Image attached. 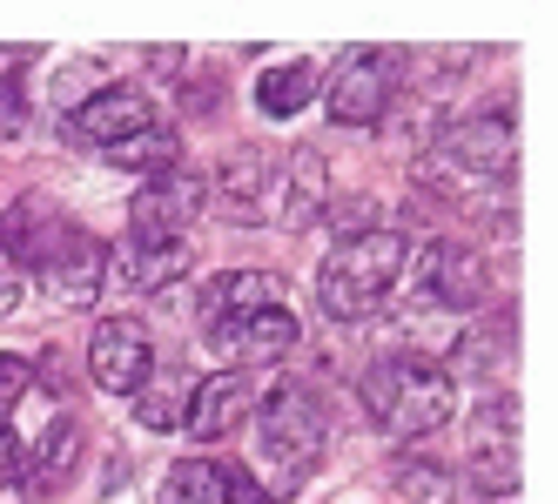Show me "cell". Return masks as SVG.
I'll return each mask as SVG.
<instances>
[{"instance_id": "1", "label": "cell", "mask_w": 558, "mask_h": 504, "mask_svg": "<svg viewBox=\"0 0 558 504\" xmlns=\"http://www.w3.org/2000/svg\"><path fill=\"white\" fill-rule=\"evenodd\" d=\"M250 410H256V464H263V484H269L263 497H296L316 478L324 444H330L324 397L303 377H276Z\"/></svg>"}, {"instance_id": "2", "label": "cell", "mask_w": 558, "mask_h": 504, "mask_svg": "<svg viewBox=\"0 0 558 504\" xmlns=\"http://www.w3.org/2000/svg\"><path fill=\"white\" fill-rule=\"evenodd\" d=\"M404 269H411L404 229H356L316 269V303H324L330 323H364L390 303V290L404 283Z\"/></svg>"}, {"instance_id": "3", "label": "cell", "mask_w": 558, "mask_h": 504, "mask_svg": "<svg viewBox=\"0 0 558 504\" xmlns=\"http://www.w3.org/2000/svg\"><path fill=\"white\" fill-rule=\"evenodd\" d=\"M364 404H371V423L384 438L397 444H417L430 431H445L451 410H458V391H451V370L445 364H430L417 351H390L364 370Z\"/></svg>"}, {"instance_id": "4", "label": "cell", "mask_w": 558, "mask_h": 504, "mask_svg": "<svg viewBox=\"0 0 558 504\" xmlns=\"http://www.w3.org/2000/svg\"><path fill=\"white\" fill-rule=\"evenodd\" d=\"M34 276L61 309H88L108 290V243H95L88 229L54 222L41 243H34Z\"/></svg>"}, {"instance_id": "5", "label": "cell", "mask_w": 558, "mask_h": 504, "mask_svg": "<svg viewBox=\"0 0 558 504\" xmlns=\"http://www.w3.org/2000/svg\"><path fill=\"white\" fill-rule=\"evenodd\" d=\"M316 95L330 101V122H337V128H377L384 114H390L397 82H390V61H384L377 48H350Z\"/></svg>"}, {"instance_id": "6", "label": "cell", "mask_w": 558, "mask_h": 504, "mask_svg": "<svg viewBox=\"0 0 558 504\" xmlns=\"http://www.w3.org/2000/svg\"><path fill=\"white\" fill-rule=\"evenodd\" d=\"M404 276H417V303L424 309H477L492 296V269L477 249L464 243H424V256L411 249V269Z\"/></svg>"}, {"instance_id": "7", "label": "cell", "mask_w": 558, "mask_h": 504, "mask_svg": "<svg viewBox=\"0 0 558 504\" xmlns=\"http://www.w3.org/2000/svg\"><path fill=\"white\" fill-rule=\"evenodd\" d=\"M209 209V182L203 175H189V169H162V175H148L135 188V202H129V236L142 243H169L182 236V229Z\"/></svg>"}, {"instance_id": "8", "label": "cell", "mask_w": 558, "mask_h": 504, "mask_svg": "<svg viewBox=\"0 0 558 504\" xmlns=\"http://www.w3.org/2000/svg\"><path fill=\"white\" fill-rule=\"evenodd\" d=\"M142 128H155V101L142 95V88H101V95H88V101H74L68 114H61V142H74V148H122L129 135H142Z\"/></svg>"}, {"instance_id": "9", "label": "cell", "mask_w": 558, "mask_h": 504, "mask_svg": "<svg viewBox=\"0 0 558 504\" xmlns=\"http://www.w3.org/2000/svg\"><path fill=\"white\" fill-rule=\"evenodd\" d=\"M155 370V336L142 317H101L88 336V377L114 397H135Z\"/></svg>"}, {"instance_id": "10", "label": "cell", "mask_w": 558, "mask_h": 504, "mask_svg": "<svg viewBox=\"0 0 558 504\" xmlns=\"http://www.w3.org/2000/svg\"><path fill=\"white\" fill-rule=\"evenodd\" d=\"M303 343V323L290 317V303L276 309H250V317H222L209 323V351L235 370V364H283Z\"/></svg>"}, {"instance_id": "11", "label": "cell", "mask_w": 558, "mask_h": 504, "mask_svg": "<svg viewBox=\"0 0 558 504\" xmlns=\"http://www.w3.org/2000/svg\"><path fill=\"white\" fill-rule=\"evenodd\" d=\"M471 478L498 484V497L518 491V397H485L471 417Z\"/></svg>"}, {"instance_id": "12", "label": "cell", "mask_w": 558, "mask_h": 504, "mask_svg": "<svg viewBox=\"0 0 558 504\" xmlns=\"http://www.w3.org/2000/svg\"><path fill=\"white\" fill-rule=\"evenodd\" d=\"M445 148H451L458 169H471V175H505V182H511V162H518L511 101H505V108H477V114H464V122H451Z\"/></svg>"}, {"instance_id": "13", "label": "cell", "mask_w": 558, "mask_h": 504, "mask_svg": "<svg viewBox=\"0 0 558 504\" xmlns=\"http://www.w3.org/2000/svg\"><path fill=\"white\" fill-rule=\"evenodd\" d=\"M229 222H276V155L263 148H235L222 175H216V196H209Z\"/></svg>"}, {"instance_id": "14", "label": "cell", "mask_w": 558, "mask_h": 504, "mask_svg": "<svg viewBox=\"0 0 558 504\" xmlns=\"http://www.w3.org/2000/svg\"><path fill=\"white\" fill-rule=\"evenodd\" d=\"M330 209V162L316 148H290L276 162V222L283 229H310Z\"/></svg>"}, {"instance_id": "15", "label": "cell", "mask_w": 558, "mask_h": 504, "mask_svg": "<svg viewBox=\"0 0 558 504\" xmlns=\"http://www.w3.org/2000/svg\"><path fill=\"white\" fill-rule=\"evenodd\" d=\"M250 404H256L250 377H243V370H216V377H203V383L189 391V417H182V431H189V438H203V444H222L235 423L250 417Z\"/></svg>"}, {"instance_id": "16", "label": "cell", "mask_w": 558, "mask_h": 504, "mask_svg": "<svg viewBox=\"0 0 558 504\" xmlns=\"http://www.w3.org/2000/svg\"><path fill=\"white\" fill-rule=\"evenodd\" d=\"M189 243L182 236H169V243H142V236H129V243H114V256H108V276H114V290H129V296H155V290H169L182 269H189Z\"/></svg>"}, {"instance_id": "17", "label": "cell", "mask_w": 558, "mask_h": 504, "mask_svg": "<svg viewBox=\"0 0 558 504\" xmlns=\"http://www.w3.org/2000/svg\"><path fill=\"white\" fill-rule=\"evenodd\" d=\"M74 464H82V423H74V417H54V423H48V438L27 451L21 491H27V497H54V491L74 478Z\"/></svg>"}, {"instance_id": "18", "label": "cell", "mask_w": 558, "mask_h": 504, "mask_svg": "<svg viewBox=\"0 0 558 504\" xmlns=\"http://www.w3.org/2000/svg\"><path fill=\"white\" fill-rule=\"evenodd\" d=\"M290 290L283 276H269V269H229V276H216L203 290V330L222 323V317H250V309H276Z\"/></svg>"}, {"instance_id": "19", "label": "cell", "mask_w": 558, "mask_h": 504, "mask_svg": "<svg viewBox=\"0 0 558 504\" xmlns=\"http://www.w3.org/2000/svg\"><path fill=\"white\" fill-rule=\"evenodd\" d=\"M189 391H195V383L169 364H155L148 370V383H142V391H135V423H142V431H182V417H189Z\"/></svg>"}, {"instance_id": "20", "label": "cell", "mask_w": 558, "mask_h": 504, "mask_svg": "<svg viewBox=\"0 0 558 504\" xmlns=\"http://www.w3.org/2000/svg\"><path fill=\"white\" fill-rule=\"evenodd\" d=\"M316 88H324L316 61H283V67H269L256 82V108L269 114V122H290V114H303L316 101Z\"/></svg>"}, {"instance_id": "21", "label": "cell", "mask_w": 558, "mask_h": 504, "mask_svg": "<svg viewBox=\"0 0 558 504\" xmlns=\"http://www.w3.org/2000/svg\"><path fill=\"white\" fill-rule=\"evenodd\" d=\"M162 504H229V464L182 457L169 471V484H162Z\"/></svg>"}, {"instance_id": "22", "label": "cell", "mask_w": 558, "mask_h": 504, "mask_svg": "<svg viewBox=\"0 0 558 504\" xmlns=\"http://www.w3.org/2000/svg\"><path fill=\"white\" fill-rule=\"evenodd\" d=\"M175 155H182V135H169L162 122H155V128L129 135L122 148H108V162H114V169H142V175H162V169H175Z\"/></svg>"}, {"instance_id": "23", "label": "cell", "mask_w": 558, "mask_h": 504, "mask_svg": "<svg viewBox=\"0 0 558 504\" xmlns=\"http://www.w3.org/2000/svg\"><path fill=\"white\" fill-rule=\"evenodd\" d=\"M34 391V364L27 357H8V351H0V423H8L14 417V404Z\"/></svg>"}, {"instance_id": "24", "label": "cell", "mask_w": 558, "mask_h": 504, "mask_svg": "<svg viewBox=\"0 0 558 504\" xmlns=\"http://www.w3.org/2000/svg\"><path fill=\"white\" fill-rule=\"evenodd\" d=\"M21 471H27V444L14 438V423H0V491H21Z\"/></svg>"}, {"instance_id": "25", "label": "cell", "mask_w": 558, "mask_h": 504, "mask_svg": "<svg viewBox=\"0 0 558 504\" xmlns=\"http://www.w3.org/2000/svg\"><path fill=\"white\" fill-rule=\"evenodd\" d=\"M21 128H27V88L0 82V135H21Z\"/></svg>"}, {"instance_id": "26", "label": "cell", "mask_w": 558, "mask_h": 504, "mask_svg": "<svg viewBox=\"0 0 558 504\" xmlns=\"http://www.w3.org/2000/svg\"><path fill=\"white\" fill-rule=\"evenodd\" d=\"M21 296H27V283H21V269H14L8 256H0V317H14V309H21Z\"/></svg>"}, {"instance_id": "27", "label": "cell", "mask_w": 558, "mask_h": 504, "mask_svg": "<svg viewBox=\"0 0 558 504\" xmlns=\"http://www.w3.org/2000/svg\"><path fill=\"white\" fill-rule=\"evenodd\" d=\"M142 61H148L155 74H182V61H189V54H182V48H148Z\"/></svg>"}, {"instance_id": "28", "label": "cell", "mask_w": 558, "mask_h": 504, "mask_svg": "<svg viewBox=\"0 0 558 504\" xmlns=\"http://www.w3.org/2000/svg\"><path fill=\"white\" fill-rule=\"evenodd\" d=\"M464 504H511V497H492V491H485V497H464Z\"/></svg>"}]
</instances>
